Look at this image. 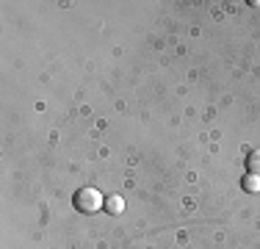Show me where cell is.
Listing matches in <instances>:
<instances>
[{
  "instance_id": "cell-4",
  "label": "cell",
  "mask_w": 260,
  "mask_h": 249,
  "mask_svg": "<svg viewBox=\"0 0 260 249\" xmlns=\"http://www.w3.org/2000/svg\"><path fill=\"white\" fill-rule=\"evenodd\" d=\"M246 169H249V174H260V149H252L246 155Z\"/></svg>"
},
{
  "instance_id": "cell-3",
  "label": "cell",
  "mask_w": 260,
  "mask_h": 249,
  "mask_svg": "<svg viewBox=\"0 0 260 249\" xmlns=\"http://www.w3.org/2000/svg\"><path fill=\"white\" fill-rule=\"evenodd\" d=\"M241 189L249 191V194H257V191H260V174H244V180H241Z\"/></svg>"
},
{
  "instance_id": "cell-1",
  "label": "cell",
  "mask_w": 260,
  "mask_h": 249,
  "mask_svg": "<svg viewBox=\"0 0 260 249\" xmlns=\"http://www.w3.org/2000/svg\"><path fill=\"white\" fill-rule=\"evenodd\" d=\"M72 205L80 210V213H94V210H100L105 205L103 194L97 189H91V185H86V189H78L75 197H72Z\"/></svg>"
},
{
  "instance_id": "cell-2",
  "label": "cell",
  "mask_w": 260,
  "mask_h": 249,
  "mask_svg": "<svg viewBox=\"0 0 260 249\" xmlns=\"http://www.w3.org/2000/svg\"><path fill=\"white\" fill-rule=\"evenodd\" d=\"M105 213H111V216H119L122 210H125V199H122L119 194H111V197H105Z\"/></svg>"
}]
</instances>
